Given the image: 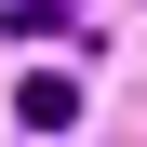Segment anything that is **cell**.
Instances as JSON below:
<instances>
[{"label": "cell", "instance_id": "6da1fadb", "mask_svg": "<svg viewBox=\"0 0 147 147\" xmlns=\"http://www.w3.org/2000/svg\"><path fill=\"white\" fill-rule=\"evenodd\" d=\"M13 120H40V134H67V120H80V94H67V80H54V67H40V80H27V94H13Z\"/></svg>", "mask_w": 147, "mask_h": 147}]
</instances>
